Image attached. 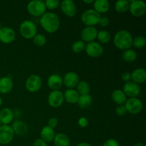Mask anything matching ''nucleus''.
Instances as JSON below:
<instances>
[{
    "label": "nucleus",
    "instance_id": "nucleus-1",
    "mask_svg": "<svg viewBox=\"0 0 146 146\" xmlns=\"http://www.w3.org/2000/svg\"><path fill=\"white\" fill-rule=\"evenodd\" d=\"M41 27L49 34L56 32L61 25L58 16L53 12H46L40 18Z\"/></svg>",
    "mask_w": 146,
    "mask_h": 146
},
{
    "label": "nucleus",
    "instance_id": "nucleus-2",
    "mask_svg": "<svg viewBox=\"0 0 146 146\" xmlns=\"http://www.w3.org/2000/svg\"><path fill=\"white\" fill-rule=\"evenodd\" d=\"M132 34L127 30H120L113 37V44L120 50L129 49L133 45Z\"/></svg>",
    "mask_w": 146,
    "mask_h": 146
},
{
    "label": "nucleus",
    "instance_id": "nucleus-3",
    "mask_svg": "<svg viewBox=\"0 0 146 146\" xmlns=\"http://www.w3.org/2000/svg\"><path fill=\"white\" fill-rule=\"evenodd\" d=\"M19 32L26 39H31L37 34V27L31 20H25L20 24Z\"/></svg>",
    "mask_w": 146,
    "mask_h": 146
},
{
    "label": "nucleus",
    "instance_id": "nucleus-4",
    "mask_svg": "<svg viewBox=\"0 0 146 146\" xmlns=\"http://www.w3.org/2000/svg\"><path fill=\"white\" fill-rule=\"evenodd\" d=\"M101 18V14L93 9L86 10L81 14V21L86 27H94L97 25Z\"/></svg>",
    "mask_w": 146,
    "mask_h": 146
},
{
    "label": "nucleus",
    "instance_id": "nucleus-5",
    "mask_svg": "<svg viewBox=\"0 0 146 146\" xmlns=\"http://www.w3.org/2000/svg\"><path fill=\"white\" fill-rule=\"evenodd\" d=\"M27 9L28 12L34 17H41L45 14L46 10L44 1L40 0H34L29 2Z\"/></svg>",
    "mask_w": 146,
    "mask_h": 146
},
{
    "label": "nucleus",
    "instance_id": "nucleus-6",
    "mask_svg": "<svg viewBox=\"0 0 146 146\" xmlns=\"http://www.w3.org/2000/svg\"><path fill=\"white\" fill-rule=\"evenodd\" d=\"M127 112L133 115H136L141 113L143 108L142 101L138 98H129L124 104Z\"/></svg>",
    "mask_w": 146,
    "mask_h": 146
},
{
    "label": "nucleus",
    "instance_id": "nucleus-7",
    "mask_svg": "<svg viewBox=\"0 0 146 146\" xmlns=\"http://www.w3.org/2000/svg\"><path fill=\"white\" fill-rule=\"evenodd\" d=\"M42 86V79L38 75L30 76L25 82L26 88L31 93H36L39 91Z\"/></svg>",
    "mask_w": 146,
    "mask_h": 146
},
{
    "label": "nucleus",
    "instance_id": "nucleus-8",
    "mask_svg": "<svg viewBox=\"0 0 146 146\" xmlns=\"http://www.w3.org/2000/svg\"><path fill=\"white\" fill-rule=\"evenodd\" d=\"M85 51L87 55L91 58H98L104 53V47L99 42L92 41L86 45Z\"/></svg>",
    "mask_w": 146,
    "mask_h": 146
},
{
    "label": "nucleus",
    "instance_id": "nucleus-9",
    "mask_svg": "<svg viewBox=\"0 0 146 146\" xmlns=\"http://www.w3.org/2000/svg\"><path fill=\"white\" fill-rule=\"evenodd\" d=\"M129 11L135 17H141L146 12V4L143 1H129Z\"/></svg>",
    "mask_w": 146,
    "mask_h": 146
},
{
    "label": "nucleus",
    "instance_id": "nucleus-10",
    "mask_svg": "<svg viewBox=\"0 0 146 146\" xmlns=\"http://www.w3.org/2000/svg\"><path fill=\"white\" fill-rule=\"evenodd\" d=\"M14 133L12 128L9 125H2L0 126V144L7 145L13 141Z\"/></svg>",
    "mask_w": 146,
    "mask_h": 146
},
{
    "label": "nucleus",
    "instance_id": "nucleus-11",
    "mask_svg": "<svg viewBox=\"0 0 146 146\" xmlns=\"http://www.w3.org/2000/svg\"><path fill=\"white\" fill-rule=\"evenodd\" d=\"M64 101V94L61 91H52L48 94V104L52 108H58Z\"/></svg>",
    "mask_w": 146,
    "mask_h": 146
},
{
    "label": "nucleus",
    "instance_id": "nucleus-12",
    "mask_svg": "<svg viewBox=\"0 0 146 146\" xmlns=\"http://www.w3.org/2000/svg\"><path fill=\"white\" fill-rule=\"evenodd\" d=\"M16 33L11 27H4L0 28V41L4 44H11L15 40Z\"/></svg>",
    "mask_w": 146,
    "mask_h": 146
},
{
    "label": "nucleus",
    "instance_id": "nucleus-13",
    "mask_svg": "<svg viewBox=\"0 0 146 146\" xmlns=\"http://www.w3.org/2000/svg\"><path fill=\"white\" fill-rule=\"evenodd\" d=\"M79 82V76L78 74L73 71H70L63 78V84L68 89H74L77 86Z\"/></svg>",
    "mask_w": 146,
    "mask_h": 146
},
{
    "label": "nucleus",
    "instance_id": "nucleus-14",
    "mask_svg": "<svg viewBox=\"0 0 146 146\" xmlns=\"http://www.w3.org/2000/svg\"><path fill=\"white\" fill-rule=\"evenodd\" d=\"M62 12L68 17H74L76 14L77 9L75 2L71 0H64L60 3Z\"/></svg>",
    "mask_w": 146,
    "mask_h": 146
},
{
    "label": "nucleus",
    "instance_id": "nucleus-15",
    "mask_svg": "<svg viewBox=\"0 0 146 146\" xmlns=\"http://www.w3.org/2000/svg\"><path fill=\"white\" fill-rule=\"evenodd\" d=\"M123 91L126 96H129L130 98H136L141 93V86L133 81H129L124 84Z\"/></svg>",
    "mask_w": 146,
    "mask_h": 146
},
{
    "label": "nucleus",
    "instance_id": "nucleus-16",
    "mask_svg": "<svg viewBox=\"0 0 146 146\" xmlns=\"http://www.w3.org/2000/svg\"><path fill=\"white\" fill-rule=\"evenodd\" d=\"M98 31L94 27H86L81 33V40L85 42H92L97 38Z\"/></svg>",
    "mask_w": 146,
    "mask_h": 146
},
{
    "label": "nucleus",
    "instance_id": "nucleus-17",
    "mask_svg": "<svg viewBox=\"0 0 146 146\" xmlns=\"http://www.w3.org/2000/svg\"><path fill=\"white\" fill-rule=\"evenodd\" d=\"M48 86L52 91H60L63 86V78L58 74H51L47 80Z\"/></svg>",
    "mask_w": 146,
    "mask_h": 146
},
{
    "label": "nucleus",
    "instance_id": "nucleus-18",
    "mask_svg": "<svg viewBox=\"0 0 146 146\" xmlns=\"http://www.w3.org/2000/svg\"><path fill=\"white\" fill-rule=\"evenodd\" d=\"M14 114L9 108H4L0 111V122L2 125H9L12 122Z\"/></svg>",
    "mask_w": 146,
    "mask_h": 146
},
{
    "label": "nucleus",
    "instance_id": "nucleus-19",
    "mask_svg": "<svg viewBox=\"0 0 146 146\" xmlns=\"http://www.w3.org/2000/svg\"><path fill=\"white\" fill-rule=\"evenodd\" d=\"M14 87V83L9 77L4 76L0 78V93L2 94H9Z\"/></svg>",
    "mask_w": 146,
    "mask_h": 146
},
{
    "label": "nucleus",
    "instance_id": "nucleus-20",
    "mask_svg": "<svg viewBox=\"0 0 146 146\" xmlns=\"http://www.w3.org/2000/svg\"><path fill=\"white\" fill-rule=\"evenodd\" d=\"M131 80L133 82L138 84H143L146 80V71L144 68H136L131 73Z\"/></svg>",
    "mask_w": 146,
    "mask_h": 146
},
{
    "label": "nucleus",
    "instance_id": "nucleus-21",
    "mask_svg": "<svg viewBox=\"0 0 146 146\" xmlns=\"http://www.w3.org/2000/svg\"><path fill=\"white\" fill-rule=\"evenodd\" d=\"M11 127L14 134L19 135H24L28 131V126H27V123L20 120H17V121H14Z\"/></svg>",
    "mask_w": 146,
    "mask_h": 146
},
{
    "label": "nucleus",
    "instance_id": "nucleus-22",
    "mask_svg": "<svg viewBox=\"0 0 146 146\" xmlns=\"http://www.w3.org/2000/svg\"><path fill=\"white\" fill-rule=\"evenodd\" d=\"M110 8V3L107 0H96L94 1V9L98 14H105L108 12Z\"/></svg>",
    "mask_w": 146,
    "mask_h": 146
},
{
    "label": "nucleus",
    "instance_id": "nucleus-23",
    "mask_svg": "<svg viewBox=\"0 0 146 146\" xmlns=\"http://www.w3.org/2000/svg\"><path fill=\"white\" fill-rule=\"evenodd\" d=\"M40 135H41V139L47 143L54 141L55 132L53 128H50L48 125H46L41 129Z\"/></svg>",
    "mask_w": 146,
    "mask_h": 146
},
{
    "label": "nucleus",
    "instance_id": "nucleus-24",
    "mask_svg": "<svg viewBox=\"0 0 146 146\" xmlns=\"http://www.w3.org/2000/svg\"><path fill=\"white\" fill-rule=\"evenodd\" d=\"M79 96L80 95L75 89H67L64 93V101L70 104H77Z\"/></svg>",
    "mask_w": 146,
    "mask_h": 146
},
{
    "label": "nucleus",
    "instance_id": "nucleus-25",
    "mask_svg": "<svg viewBox=\"0 0 146 146\" xmlns=\"http://www.w3.org/2000/svg\"><path fill=\"white\" fill-rule=\"evenodd\" d=\"M111 98L113 101L117 105H124L127 100V96L123 90L121 89H115L114 90L111 94Z\"/></svg>",
    "mask_w": 146,
    "mask_h": 146
},
{
    "label": "nucleus",
    "instance_id": "nucleus-26",
    "mask_svg": "<svg viewBox=\"0 0 146 146\" xmlns=\"http://www.w3.org/2000/svg\"><path fill=\"white\" fill-rule=\"evenodd\" d=\"M54 143L55 146H69L70 145V140L68 135L65 133H58L55 134V136L54 138Z\"/></svg>",
    "mask_w": 146,
    "mask_h": 146
},
{
    "label": "nucleus",
    "instance_id": "nucleus-27",
    "mask_svg": "<svg viewBox=\"0 0 146 146\" xmlns=\"http://www.w3.org/2000/svg\"><path fill=\"white\" fill-rule=\"evenodd\" d=\"M130 3L128 0H119L115 4V9L118 13L123 14L129 10Z\"/></svg>",
    "mask_w": 146,
    "mask_h": 146
},
{
    "label": "nucleus",
    "instance_id": "nucleus-28",
    "mask_svg": "<svg viewBox=\"0 0 146 146\" xmlns=\"http://www.w3.org/2000/svg\"><path fill=\"white\" fill-rule=\"evenodd\" d=\"M92 97L90 94H86V95H80L77 104H78L80 108H86L89 107L92 104Z\"/></svg>",
    "mask_w": 146,
    "mask_h": 146
},
{
    "label": "nucleus",
    "instance_id": "nucleus-29",
    "mask_svg": "<svg viewBox=\"0 0 146 146\" xmlns=\"http://www.w3.org/2000/svg\"><path fill=\"white\" fill-rule=\"evenodd\" d=\"M122 58L123 61L128 63H132L135 61L137 58V53L134 50L127 49L123 52Z\"/></svg>",
    "mask_w": 146,
    "mask_h": 146
},
{
    "label": "nucleus",
    "instance_id": "nucleus-30",
    "mask_svg": "<svg viewBox=\"0 0 146 146\" xmlns=\"http://www.w3.org/2000/svg\"><path fill=\"white\" fill-rule=\"evenodd\" d=\"M77 92L78 93L79 95H86V94H89L90 90V86L86 81H79L76 86Z\"/></svg>",
    "mask_w": 146,
    "mask_h": 146
},
{
    "label": "nucleus",
    "instance_id": "nucleus-31",
    "mask_svg": "<svg viewBox=\"0 0 146 146\" xmlns=\"http://www.w3.org/2000/svg\"><path fill=\"white\" fill-rule=\"evenodd\" d=\"M97 38L101 44H107L111 41V35L106 30H101V31H98Z\"/></svg>",
    "mask_w": 146,
    "mask_h": 146
},
{
    "label": "nucleus",
    "instance_id": "nucleus-32",
    "mask_svg": "<svg viewBox=\"0 0 146 146\" xmlns=\"http://www.w3.org/2000/svg\"><path fill=\"white\" fill-rule=\"evenodd\" d=\"M146 44V39L144 36H138L135 37L133 39V45L136 48H143L145 47Z\"/></svg>",
    "mask_w": 146,
    "mask_h": 146
},
{
    "label": "nucleus",
    "instance_id": "nucleus-33",
    "mask_svg": "<svg viewBox=\"0 0 146 146\" xmlns=\"http://www.w3.org/2000/svg\"><path fill=\"white\" fill-rule=\"evenodd\" d=\"M33 41H34V44L36 46L38 47H42L46 43V38L43 34H36L35 36L33 38Z\"/></svg>",
    "mask_w": 146,
    "mask_h": 146
},
{
    "label": "nucleus",
    "instance_id": "nucleus-34",
    "mask_svg": "<svg viewBox=\"0 0 146 146\" xmlns=\"http://www.w3.org/2000/svg\"><path fill=\"white\" fill-rule=\"evenodd\" d=\"M86 44L83 41H76L72 44V51L76 54H79L82 52L84 50H85Z\"/></svg>",
    "mask_w": 146,
    "mask_h": 146
},
{
    "label": "nucleus",
    "instance_id": "nucleus-35",
    "mask_svg": "<svg viewBox=\"0 0 146 146\" xmlns=\"http://www.w3.org/2000/svg\"><path fill=\"white\" fill-rule=\"evenodd\" d=\"M46 9L49 10H54L60 6V1L58 0H46L44 1Z\"/></svg>",
    "mask_w": 146,
    "mask_h": 146
},
{
    "label": "nucleus",
    "instance_id": "nucleus-36",
    "mask_svg": "<svg viewBox=\"0 0 146 146\" xmlns=\"http://www.w3.org/2000/svg\"><path fill=\"white\" fill-rule=\"evenodd\" d=\"M127 110L125 108L124 105H119L116 107L115 108V113L118 115V116H123L127 113Z\"/></svg>",
    "mask_w": 146,
    "mask_h": 146
},
{
    "label": "nucleus",
    "instance_id": "nucleus-37",
    "mask_svg": "<svg viewBox=\"0 0 146 146\" xmlns=\"http://www.w3.org/2000/svg\"><path fill=\"white\" fill-rule=\"evenodd\" d=\"M109 23H110V20L108 17H101L98 24L101 27H108V24H109Z\"/></svg>",
    "mask_w": 146,
    "mask_h": 146
},
{
    "label": "nucleus",
    "instance_id": "nucleus-38",
    "mask_svg": "<svg viewBox=\"0 0 146 146\" xmlns=\"http://www.w3.org/2000/svg\"><path fill=\"white\" fill-rule=\"evenodd\" d=\"M78 124L81 128H86L88 125V120L86 117H81L78 121Z\"/></svg>",
    "mask_w": 146,
    "mask_h": 146
},
{
    "label": "nucleus",
    "instance_id": "nucleus-39",
    "mask_svg": "<svg viewBox=\"0 0 146 146\" xmlns=\"http://www.w3.org/2000/svg\"><path fill=\"white\" fill-rule=\"evenodd\" d=\"M103 146H120L118 141L113 138H110L104 142Z\"/></svg>",
    "mask_w": 146,
    "mask_h": 146
},
{
    "label": "nucleus",
    "instance_id": "nucleus-40",
    "mask_svg": "<svg viewBox=\"0 0 146 146\" xmlns=\"http://www.w3.org/2000/svg\"><path fill=\"white\" fill-rule=\"evenodd\" d=\"M58 119H57L56 118H55V117H53V118H51L49 120H48V126H49L50 128H55L58 125Z\"/></svg>",
    "mask_w": 146,
    "mask_h": 146
},
{
    "label": "nucleus",
    "instance_id": "nucleus-41",
    "mask_svg": "<svg viewBox=\"0 0 146 146\" xmlns=\"http://www.w3.org/2000/svg\"><path fill=\"white\" fill-rule=\"evenodd\" d=\"M121 78L125 83H128L131 81V74L129 72H124L121 74Z\"/></svg>",
    "mask_w": 146,
    "mask_h": 146
},
{
    "label": "nucleus",
    "instance_id": "nucleus-42",
    "mask_svg": "<svg viewBox=\"0 0 146 146\" xmlns=\"http://www.w3.org/2000/svg\"><path fill=\"white\" fill-rule=\"evenodd\" d=\"M32 146H48V145H47L46 143L42 141L41 138H38L34 141Z\"/></svg>",
    "mask_w": 146,
    "mask_h": 146
},
{
    "label": "nucleus",
    "instance_id": "nucleus-43",
    "mask_svg": "<svg viewBox=\"0 0 146 146\" xmlns=\"http://www.w3.org/2000/svg\"><path fill=\"white\" fill-rule=\"evenodd\" d=\"M76 146H92V145H90V144L88 143L83 142V143H78Z\"/></svg>",
    "mask_w": 146,
    "mask_h": 146
},
{
    "label": "nucleus",
    "instance_id": "nucleus-44",
    "mask_svg": "<svg viewBox=\"0 0 146 146\" xmlns=\"http://www.w3.org/2000/svg\"><path fill=\"white\" fill-rule=\"evenodd\" d=\"M83 2L85 3V4H94V0H84Z\"/></svg>",
    "mask_w": 146,
    "mask_h": 146
},
{
    "label": "nucleus",
    "instance_id": "nucleus-45",
    "mask_svg": "<svg viewBox=\"0 0 146 146\" xmlns=\"http://www.w3.org/2000/svg\"><path fill=\"white\" fill-rule=\"evenodd\" d=\"M134 146H146V145H144V144H143L142 143H137L136 144H135V145Z\"/></svg>",
    "mask_w": 146,
    "mask_h": 146
},
{
    "label": "nucleus",
    "instance_id": "nucleus-46",
    "mask_svg": "<svg viewBox=\"0 0 146 146\" xmlns=\"http://www.w3.org/2000/svg\"><path fill=\"white\" fill-rule=\"evenodd\" d=\"M2 103H3V100H2V98H1V97H0V106H1L2 105Z\"/></svg>",
    "mask_w": 146,
    "mask_h": 146
}]
</instances>
